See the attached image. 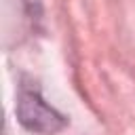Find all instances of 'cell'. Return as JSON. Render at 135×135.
<instances>
[{
    "mask_svg": "<svg viewBox=\"0 0 135 135\" xmlns=\"http://www.w3.org/2000/svg\"><path fill=\"white\" fill-rule=\"evenodd\" d=\"M17 118L34 133H57L65 127V116L51 108L36 84H21L17 95Z\"/></svg>",
    "mask_w": 135,
    "mask_h": 135,
    "instance_id": "cell-1",
    "label": "cell"
}]
</instances>
